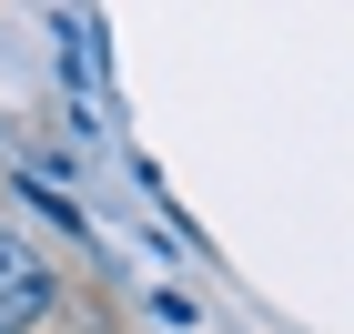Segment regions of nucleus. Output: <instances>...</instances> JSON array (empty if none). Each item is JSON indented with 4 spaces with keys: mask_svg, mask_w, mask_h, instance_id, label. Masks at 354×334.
I'll return each instance as SVG.
<instances>
[{
    "mask_svg": "<svg viewBox=\"0 0 354 334\" xmlns=\"http://www.w3.org/2000/svg\"><path fill=\"white\" fill-rule=\"evenodd\" d=\"M61 314V274L41 263V243L0 233V334H41Z\"/></svg>",
    "mask_w": 354,
    "mask_h": 334,
    "instance_id": "obj_1",
    "label": "nucleus"
},
{
    "mask_svg": "<svg viewBox=\"0 0 354 334\" xmlns=\"http://www.w3.org/2000/svg\"><path fill=\"white\" fill-rule=\"evenodd\" d=\"M61 61H71L82 102H102V21L91 10H61Z\"/></svg>",
    "mask_w": 354,
    "mask_h": 334,
    "instance_id": "obj_2",
    "label": "nucleus"
}]
</instances>
